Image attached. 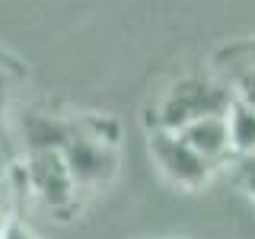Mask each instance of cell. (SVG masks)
Returning a JSON list of instances; mask_svg holds the SVG:
<instances>
[{
    "mask_svg": "<svg viewBox=\"0 0 255 239\" xmlns=\"http://www.w3.org/2000/svg\"><path fill=\"white\" fill-rule=\"evenodd\" d=\"M233 102L230 86H223L217 77H185L179 83H172L166 96L156 106V124L163 131L179 134L185 124L198 121L204 115H223Z\"/></svg>",
    "mask_w": 255,
    "mask_h": 239,
    "instance_id": "cell-1",
    "label": "cell"
},
{
    "mask_svg": "<svg viewBox=\"0 0 255 239\" xmlns=\"http://www.w3.org/2000/svg\"><path fill=\"white\" fill-rule=\"evenodd\" d=\"M147 153L153 159L166 182L179 191H198L214 179V166L204 163L195 150L175 131H163V127H150L147 131Z\"/></svg>",
    "mask_w": 255,
    "mask_h": 239,
    "instance_id": "cell-2",
    "label": "cell"
},
{
    "mask_svg": "<svg viewBox=\"0 0 255 239\" xmlns=\"http://www.w3.org/2000/svg\"><path fill=\"white\" fill-rule=\"evenodd\" d=\"M26 182H29L32 195L42 198L45 207L54 211V214H64V211H70V207H77V198L83 195V191L77 188L67 163H64L61 150H54V147L29 150V156H26Z\"/></svg>",
    "mask_w": 255,
    "mask_h": 239,
    "instance_id": "cell-3",
    "label": "cell"
},
{
    "mask_svg": "<svg viewBox=\"0 0 255 239\" xmlns=\"http://www.w3.org/2000/svg\"><path fill=\"white\" fill-rule=\"evenodd\" d=\"M179 137L185 140L204 163H211L214 169L233 163V143H230L227 112H223V115H204V118H198V121L185 124L179 131Z\"/></svg>",
    "mask_w": 255,
    "mask_h": 239,
    "instance_id": "cell-4",
    "label": "cell"
},
{
    "mask_svg": "<svg viewBox=\"0 0 255 239\" xmlns=\"http://www.w3.org/2000/svg\"><path fill=\"white\" fill-rule=\"evenodd\" d=\"M227 127H230V143H233V156L255 153V109L246 102H230L227 109Z\"/></svg>",
    "mask_w": 255,
    "mask_h": 239,
    "instance_id": "cell-5",
    "label": "cell"
},
{
    "mask_svg": "<svg viewBox=\"0 0 255 239\" xmlns=\"http://www.w3.org/2000/svg\"><path fill=\"white\" fill-rule=\"evenodd\" d=\"M233 175H236V185L246 198L255 201V153H246V156H233Z\"/></svg>",
    "mask_w": 255,
    "mask_h": 239,
    "instance_id": "cell-6",
    "label": "cell"
},
{
    "mask_svg": "<svg viewBox=\"0 0 255 239\" xmlns=\"http://www.w3.org/2000/svg\"><path fill=\"white\" fill-rule=\"evenodd\" d=\"M6 198H10V195H6V188L0 185V233H3V227L10 223V220H6Z\"/></svg>",
    "mask_w": 255,
    "mask_h": 239,
    "instance_id": "cell-7",
    "label": "cell"
}]
</instances>
